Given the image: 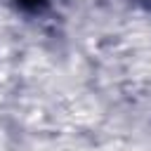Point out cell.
Returning <instances> with one entry per match:
<instances>
[{"label": "cell", "mask_w": 151, "mask_h": 151, "mask_svg": "<svg viewBox=\"0 0 151 151\" xmlns=\"http://www.w3.org/2000/svg\"><path fill=\"white\" fill-rule=\"evenodd\" d=\"M17 5L21 9H26V12H38V9H42L47 5V0H17Z\"/></svg>", "instance_id": "1"}]
</instances>
